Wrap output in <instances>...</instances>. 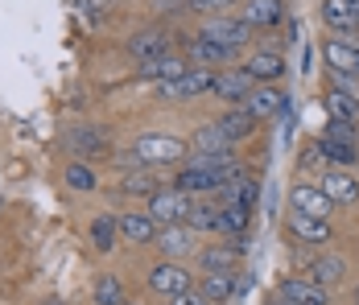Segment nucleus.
I'll return each instance as SVG.
<instances>
[{"instance_id": "1", "label": "nucleus", "mask_w": 359, "mask_h": 305, "mask_svg": "<svg viewBox=\"0 0 359 305\" xmlns=\"http://www.w3.org/2000/svg\"><path fill=\"white\" fill-rule=\"evenodd\" d=\"M314 149H318V157H323L326 165H343V170H351L359 161V128H347V124H334V120H326L318 140H314Z\"/></svg>"}, {"instance_id": "2", "label": "nucleus", "mask_w": 359, "mask_h": 305, "mask_svg": "<svg viewBox=\"0 0 359 305\" xmlns=\"http://www.w3.org/2000/svg\"><path fill=\"white\" fill-rule=\"evenodd\" d=\"M186 140L174 133H144L133 140V157L141 161V165H174V161H182L186 157Z\"/></svg>"}, {"instance_id": "3", "label": "nucleus", "mask_w": 359, "mask_h": 305, "mask_svg": "<svg viewBox=\"0 0 359 305\" xmlns=\"http://www.w3.org/2000/svg\"><path fill=\"white\" fill-rule=\"evenodd\" d=\"M182 54H186V62H190V67L223 70V67H231V62H236V54H240V50L219 46V41H211V37H203V34H190L186 41H182Z\"/></svg>"}, {"instance_id": "4", "label": "nucleus", "mask_w": 359, "mask_h": 305, "mask_svg": "<svg viewBox=\"0 0 359 305\" xmlns=\"http://www.w3.org/2000/svg\"><path fill=\"white\" fill-rule=\"evenodd\" d=\"M236 170H240V161H236L231 170H198V165H186V170L174 177V190L190 194V198H198V194H219V190L236 177Z\"/></svg>"}, {"instance_id": "5", "label": "nucleus", "mask_w": 359, "mask_h": 305, "mask_svg": "<svg viewBox=\"0 0 359 305\" xmlns=\"http://www.w3.org/2000/svg\"><path fill=\"white\" fill-rule=\"evenodd\" d=\"M211 83H215V70L190 67L182 79H174V83H157V95H161V100H170V103L198 100V95H211Z\"/></svg>"}, {"instance_id": "6", "label": "nucleus", "mask_w": 359, "mask_h": 305, "mask_svg": "<svg viewBox=\"0 0 359 305\" xmlns=\"http://www.w3.org/2000/svg\"><path fill=\"white\" fill-rule=\"evenodd\" d=\"M144 203H149L144 215H149L157 227H174V223H186V210L194 206V198H190V194H182V190H174V186H170V190L161 186V190H157L153 198H144Z\"/></svg>"}, {"instance_id": "7", "label": "nucleus", "mask_w": 359, "mask_h": 305, "mask_svg": "<svg viewBox=\"0 0 359 305\" xmlns=\"http://www.w3.org/2000/svg\"><path fill=\"white\" fill-rule=\"evenodd\" d=\"M203 37H211V41H219V46H231V50H244L252 41V25L244 21V17H227V13H219V17H207L203 21V29H198Z\"/></svg>"}, {"instance_id": "8", "label": "nucleus", "mask_w": 359, "mask_h": 305, "mask_svg": "<svg viewBox=\"0 0 359 305\" xmlns=\"http://www.w3.org/2000/svg\"><path fill=\"white\" fill-rule=\"evenodd\" d=\"M190 280H194L190 269L178 264V260H157V264L149 269V289H153V293H161V297H170V301L182 297V293L190 289Z\"/></svg>"}, {"instance_id": "9", "label": "nucleus", "mask_w": 359, "mask_h": 305, "mask_svg": "<svg viewBox=\"0 0 359 305\" xmlns=\"http://www.w3.org/2000/svg\"><path fill=\"white\" fill-rule=\"evenodd\" d=\"M256 91V79L248 67H223L215 70V83H211V95H219L223 103H244Z\"/></svg>"}, {"instance_id": "10", "label": "nucleus", "mask_w": 359, "mask_h": 305, "mask_svg": "<svg viewBox=\"0 0 359 305\" xmlns=\"http://www.w3.org/2000/svg\"><path fill=\"white\" fill-rule=\"evenodd\" d=\"M244 239H219V243H207V248H198V269L203 272H236L240 264V256H244Z\"/></svg>"}, {"instance_id": "11", "label": "nucleus", "mask_w": 359, "mask_h": 305, "mask_svg": "<svg viewBox=\"0 0 359 305\" xmlns=\"http://www.w3.org/2000/svg\"><path fill=\"white\" fill-rule=\"evenodd\" d=\"M157 248H161V256H165V260L186 264V260H194V256H198V236H194L186 223H174V227H161V231H157Z\"/></svg>"}, {"instance_id": "12", "label": "nucleus", "mask_w": 359, "mask_h": 305, "mask_svg": "<svg viewBox=\"0 0 359 305\" xmlns=\"http://www.w3.org/2000/svg\"><path fill=\"white\" fill-rule=\"evenodd\" d=\"M323 54H326V67H330V70H339V74H355V79H359V37L355 34L326 37Z\"/></svg>"}, {"instance_id": "13", "label": "nucleus", "mask_w": 359, "mask_h": 305, "mask_svg": "<svg viewBox=\"0 0 359 305\" xmlns=\"http://www.w3.org/2000/svg\"><path fill=\"white\" fill-rule=\"evenodd\" d=\"M256 203H260V182L240 165L236 177L219 190V206H244V210H256Z\"/></svg>"}, {"instance_id": "14", "label": "nucleus", "mask_w": 359, "mask_h": 305, "mask_svg": "<svg viewBox=\"0 0 359 305\" xmlns=\"http://www.w3.org/2000/svg\"><path fill=\"white\" fill-rule=\"evenodd\" d=\"M67 153H71L74 161H95V157H104L108 153V133L104 128H71L67 133Z\"/></svg>"}, {"instance_id": "15", "label": "nucleus", "mask_w": 359, "mask_h": 305, "mask_svg": "<svg viewBox=\"0 0 359 305\" xmlns=\"http://www.w3.org/2000/svg\"><path fill=\"white\" fill-rule=\"evenodd\" d=\"M289 231L297 243H306V248H326L330 239H334V227H330V219H314V215H297V210H289Z\"/></svg>"}, {"instance_id": "16", "label": "nucleus", "mask_w": 359, "mask_h": 305, "mask_svg": "<svg viewBox=\"0 0 359 305\" xmlns=\"http://www.w3.org/2000/svg\"><path fill=\"white\" fill-rule=\"evenodd\" d=\"M273 297H281L289 305H330V293L318 289V285H310L306 276H281Z\"/></svg>"}, {"instance_id": "17", "label": "nucleus", "mask_w": 359, "mask_h": 305, "mask_svg": "<svg viewBox=\"0 0 359 305\" xmlns=\"http://www.w3.org/2000/svg\"><path fill=\"white\" fill-rule=\"evenodd\" d=\"M289 206L297 215H314V219H330V210H334V203L326 198L323 186H306V182L289 190Z\"/></svg>"}, {"instance_id": "18", "label": "nucleus", "mask_w": 359, "mask_h": 305, "mask_svg": "<svg viewBox=\"0 0 359 305\" xmlns=\"http://www.w3.org/2000/svg\"><path fill=\"white\" fill-rule=\"evenodd\" d=\"M306 280L330 293V289H339V285L347 280V260H343V256H314L310 269H306Z\"/></svg>"}, {"instance_id": "19", "label": "nucleus", "mask_w": 359, "mask_h": 305, "mask_svg": "<svg viewBox=\"0 0 359 305\" xmlns=\"http://www.w3.org/2000/svg\"><path fill=\"white\" fill-rule=\"evenodd\" d=\"M240 107H244V111H252L256 120H269V116H277V111H281V107H289V103H285V91H281L277 83H256V91H252Z\"/></svg>"}, {"instance_id": "20", "label": "nucleus", "mask_w": 359, "mask_h": 305, "mask_svg": "<svg viewBox=\"0 0 359 305\" xmlns=\"http://www.w3.org/2000/svg\"><path fill=\"white\" fill-rule=\"evenodd\" d=\"M128 54H133L137 62H153V58L170 54V34H165L161 25H153V29H141L137 37H128Z\"/></svg>"}, {"instance_id": "21", "label": "nucleus", "mask_w": 359, "mask_h": 305, "mask_svg": "<svg viewBox=\"0 0 359 305\" xmlns=\"http://www.w3.org/2000/svg\"><path fill=\"white\" fill-rule=\"evenodd\" d=\"M116 227H120V239H128V243H157V223H153L144 210H124V215H116Z\"/></svg>"}, {"instance_id": "22", "label": "nucleus", "mask_w": 359, "mask_h": 305, "mask_svg": "<svg viewBox=\"0 0 359 305\" xmlns=\"http://www.w3.org/2000/svg\"><path fill=\"white\" fill-rule=\"evenodd\" d=\"M323 25L330 34H355L359 29V13L351 0H323Z\"/></svg>"}, {"instance_id": "23", "label": "nucleus", "mask_w": 359, "mask_h": 305, "mask_svg": "<svg viewBox=\"0 0 359 305\" xmlns=\"http://www.w3.org/2000/svg\"><path fill=\"white\" fill-rule=\"evenodd\" d=\"M323 107H326V120L334 124H347V128H359V95H347V91H326L323 95Z\"/></svg>"}, {"instance_id": "24", "label": "nucleus", "mask_w": 359, "mask_h": 305, "mask_svg": "<svg viewBox=\"0 0 359 305\" xmlns=\"http://www.w3.org/2000/svg\"><path fill=\"white\" fill-rule=\"evenodd\" d=\"M236 289H240V276L236 272H203V280H198V293L211 305H227L236 297Z\"/></svg>"}, {"instance_id": "25", "label": "nucleus", "mask_w": 359, "mask_h": 305, "mask_svg": "<svg viewBox=\"0 0 359 305\" xmlns=\"http://www.w3.org/2000/svg\"><path fill=\"white\" fill-rule=\"evenodd\" d=\"M190 70V62H186V54H161V58H153V62H141V79H153V83H174V79H182Z\"/></svg>"}, {"instance_id": "26", "label": "nucleus", "mask_w": 359, "mask_h": 305, "mask_svg": "<svg viewBox=\"0 0 359 305\" xmlns=\"http://www.w3.org/2000/svg\"><path fill=\"white\" fill-rule=\"evenodd\" d=\"M240 17L248 21L252 29H269V25L285 21V0H248Z\"/></svg>"}, {"instance_id": "27", "label": "nucleus", "mask_w": 359, "mask_h": 305, "mask_svg": "<svg viewBox=\"0 0 359 305\" xmlns=\"http://www.w3.org/2000/svg\"><path fill=\"white\" fill-rule=\"evenodd\" d=\"M323 190H326V198L334 206H351L359 203V182L351 177V173H323Z\"/></svg>"}, {"instance_id": "28", "label": "nucleus", "mask_w": 359, "mask_h": 305, "mask_svg": "<svg viewBox=\"0 0 359 305\" xmlns=\"http://www.w3.org/2000/svg\"><path fill=\"white\" fill-rule=\"evenodd\" d=\"M244 67L252 70V79H256V83H277V79L285 74V58H281L277 50H256Z\"/></svg>"}, {"instance_id": "29", "label": "nucleus", "mask_w": 359, "mask_h": 305, "mask_svg": "<svg viewBox=\"0 0 359 305\" xmlns=\"http://www.w3.org/2000/svg\"><path fill=\"white\" fill-rule=\"evenodd\" d=\"M256 116L252 111H244V107H227V116H219V128H223V136L231 140V144H240V140H248L252 133H256Z\"/></svg>"}, {"instance_id": "30", "label": "nucleus", "mask_w": 359, "mask_h": 305, "mask_svg": "<svg viewBox=\"0 0 359 305\" xmlns=\"http://www.w3.org/2000/svg\"><path fill=\"white\" fill-rule=\"evenodd\" d=\"M186 227L194 231V236H215L219 231V203H198L186 210Z\"/></svg>"}, {"instance_id": "31", "label": "nucleus", "mask_w": 359, "mask_h": 305, "mask_svg": "<svg viewBox=\"0 0 359 305\" xmlns=\"http://www.w3.org/2000/svg\"><path fill=\"white\" fill-rule=\"evenodd\" d=\"M248 223H252V210H244V206H219V231L215 236L244 239L248 236Z\"/></svg>"}, {"instance_id": "32", "label": "nucleus", "mask_w": 359, "mask_h": 305, "mask_svg": "<svg viewBox=\"0 0 359 305\" xmlns=\"http://www.w3.org/2000/svg\"><path fill=\"white\" fill-rule=\"evenodd\" d=\"M87 236H91V248H95V252H111V248L120 243L116 215H95V219H91V227H87Z\"/></svg>"}, {"instance_id": "33", "label": "nucleus", "mask_w": 359, "mask_h": 305, "mask_svg": "<svg viewBox=\"0 0 359 305\" xmlns=\"http://www.w3.org/2000/svg\"><path fill=\"white\" fill-rule=\"evenodd\" d=\"M190 144H194V153H231V149H236V144L223 136L219 120H215V124H203V128L194 133V140H190Z\"/></svg>"}, {"instance_id": "34", "label": "nucleus", "mask_w": 359, "mask_h": 305, "mask_svg": "<svg viewBox=\"0 0 359 305\" xmlns=\"http://www.w3.org/2000/svg\"><path fill=\"white\" fill-rule=\"evenodd\" d=\"M95 305H128V293H124L116 272H100L95 276Z\"/></svg>"}, {"instance_id": "35", "label": "nucleus", "mask_w": 359, "mask_h": 305, "mask_svg": "<svg viewBox=\"0 0 359 305\" xmlns=\"http://www.w3.org/2000/svg\"><path fill=\"white\" fill-rule=\"evenodd\" d=\"M62 182H67L71 190H79V194H91V190L100 186V173L91 170L87 161H71V165L62 170Z\"/></svg>"}, {"instance_id": "36", "label": "nucleus", "mask_w": 359, "mask_h": 305, "mask_svg": "<svg viewBox=\"0 0 359 305\" xmlns=\"http://www.w3.org/2000/svg\"><path fill=\"white\" fill-rule=\"evenodd\" d=\"M161 190V182H157V173H124L120 177V194H144V198H153Z\"/></svg>"}, {"instance_id": "37", "label": "nucleus", "mask_w": 359, "mask_h": 305, "mask_svg": "<svg viewBox=\"0 0 359 305\" xmlns=\"http://www.w3.org/2000/svg\"><path fill=\"white\" fill-rule=\"evenodd\" d=\"M190 13H211V17H219V13H227L236 0H182Z\"/></svg>"}, {"instance_id": "38", "label": "nucleus", "mask_w": 359, "mask_h": 305, "mask_svg": "<svg viewBox=\"0 0 359 305\" xmlns=\"http://www.w3.org/2000/svg\"><path fill=\"white\" fill-rule=\"evenodd\" d=\"M174 305H211V301H207V297H203L198 289H186L182 297H174Z\"/></svg>"}, {"instance_id": "39", "label": "nucleus", "mask_w": 359, "mask_h": 305, "mask_svg": "<svg viewBox=\"0 0 359 305\" xmlns=\"http://www.w3.org/2000/svg\"><path fill=\"white\" fill-rule=\"evenodd\" d=\"M41 305H62V301H58V297H50V301H41Z\"/></svg>"}, {"instance_id": "40", "label": "nucleus", "mask_w": 359, "mask_h": 305, "mask_svg": "<svg viewBox=\"0 0 359 305\" xmlns=\"http://www.w3.org/2000/svg\"><path fill=\"white\" fill-rule=\"evenodd\" d=\"M269 305H289V301H281V297H273V301H269Z\"/></svg>"}, {"instance_id": "41", "label": "nucleus", "mask_w": 359, "mask_h": 305, "mask_svg": "<svg viewBox=\"0 0 359 305\" xmlns=\"http://www.w3.org/2000/svg\"><path fill=\"white\" fill-rule=\"evenodd\" d=\"M351 4H355V13H359V0H351Z\"/></svg>"}, {"instance_id": "42", "label": "nucleus", "mask_w": 359, "mask_h": 305, "mask_svg": "<svg viewBox=\"0 0 359 305\" xmlns=\"http://www.w3.org/2000/svg\"><path fill=\"white\" fill-rule=\"evenodd\" d=\"M128 305H133V301H128Z\"/></svg>"}]
</instances>
